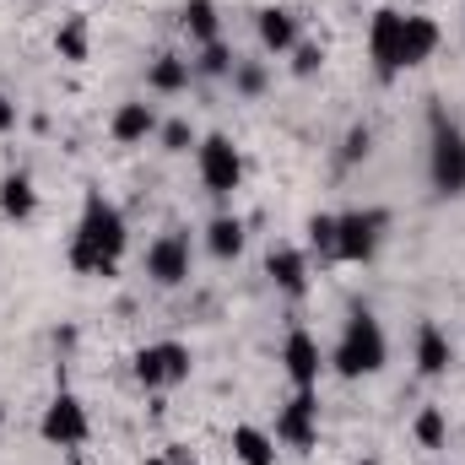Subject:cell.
Listing matches in <instances>:
<instances>
[{
    "instance_id": "6da1fadb",
    "label": "cell",
    "mask_w": 465,
    "mask_h": 465,
    "mask_svg": "<svg viewBox=\"0 0 465 465\" xmlns=\"http://www.w3.org/2000/svg\"><path fill=\"white\" fill-rule=\"evenodd\" d=\"M124 249H130L124 212H119L114 201H104L98 190H87L76 232H71V271H82V276H114Z\"/></svg>"
},
{
    "instance_id": "7a4b0ae2",
    "label": "cell",
    "mask_w": 465,
    "mask_h": 465,
    "mask_svg": "<svg viewBox=\"0 0 465 465\" xmlns=\"http://www.w3.org/2000/svg\"><path fill=\"white\" fill-rule=\"evenodd\" d=\"M325 362L341 373V379H373L384 362H390V341H384V325L368 314V309H351L347 325H341V341L325 351Z\"/></svg>"
},
{
    "instance_id": "3957f363",
    "label": "cell",
    "mask_w": 465,
    "mask_h": 465,
    "mask_svg": "<svg viewBox=\"0 0 465 465\" xmlns=\"http://www.w3.org/2000/svg\"><path fill=\"white\" fill-rule=\"evenodd\" d=\"M428 179L444 201L465 195V130L433 114V146H428Z\"/></svg>"
},
{
    "instance_id": "277c9868",
    "label": "cell",
    "mask_w": 465,
    "mask_h": 465,
    "mask_svg": "<svg viewBox=\"0 0 465 465\" xmlns=\"http://www.w3.org/2000/svg\"><path fill=\"white\" fill-rule=\"evenodd\" d=\"M190 368H195V357H190L184 341H152V347H141L130 357V373H135L141 390H173V384L190 379Z\"/></svg>"
},
{
    "instance_id": "5b68a950",
    "label": "cell",
    "mask_w": 465,
    "mask_h": 465,
    "mask_svg": "<svg viewBox=\"0 0 465 465\" xmlns=\"http://www.w3.org/2000/svg\"><path fill=\"white\" fill-rule=\"evenodd\" d=\"M195 173H201V184H206V195H217V201H228L232 190L243 184V157H238V146H232V135H201V146H195Z\"/></svg>"
},
{
    "instance_id": "8992f818",
    "label": "cell",
    "mask_w": 465,
    "mask_h": 465,
    "mask_svg": "<svg viewBox=\"0 0 465 465\" xmlns=\"http://www.w3.org/2000/svg\"><path fill=\"white\" fill-rule=\"evenodd\" d=\"M38 439H44V444H60V450H76V444H87V439H93V417H87L82 395L60 390V395L44 406V417H38Z\"/></svg>"
},
{
    "instance_id": "52a82bcc",
    "label": "cell",
    "mask_w": 465,
    "mask_h": 465,
    "mask_svg": "<svg viewBox=\"0 0 465 465\" xmlns=\"http://www.w3.org/2000/svg\"><path fill=\"white\" fill-rule=\"evenodd\" d=\"M401 38H406V11L379 5L373 22H368V60H373V76L379 82H395L401 76Z\"/></svg>"
},
{
    "instance_id": "ba28073f",
    "label": "cell",
    "mask_w": 465,
    "mask_h": 465,
    "mask_svg": "<svg viewBox=\"0 0 465 465\" xmlns=\"http://www.w3.org/2000/svg\"><path fill=\"white\" fill-rule=\"evenodd\" d=\"M384 232H390V212H379V206L341 212V265H368L379 254Z\"/></svg>"
},
{
    "instance_id": "9c48e42d",
    "label": "cell",
    "mask_w": 465,
    "mask_h": 465,
    "mask_svg": "<svg viewBox=\"0 0 465 465\" xmlns=\"http://www.w3.org/2000/svg\"><path fill=\"white\" fill-rule=\"evenodd\" d=\"M276 444H287V450L320 444V390H292V401L276 411Z\"/></svg>"
},
{
    "instance_id": "30bf717a",
    "label": "cell",
    "mask_w": 465,
    "mask_h": 465,
    "mask_svg": "<svg viewBox=\"0 0 465 465\" xmlns=\"http://www.w3.org/2000/svg\"><path fill=\"white\" fill-rule=\"evenodd\" d=\"M146 276L157 287H184L190 282V232H163L146 243Z\"/></svg>"
},
{
    "instance_id": "8fae6325",
    "label": "cell",
    "mask_w": 465,
    "mask_h": 465,
    "mask_svg": "<svg viewBox=\"0 0 465 465\" xmlns=\"http://www.w3.org/2000/svg\"><path fill=\"white\" fill-rule=\"evenodd\" d=\"M282 368H287L292 390H320V373H325L331 362H325V351H320V341H314L309 331H287V341H282Z\"/></svg>"
},
{
    "instance_id": "7c38bea8",
    "label": "cell",
    "mask_w": 465,
    "mask_h": 465,
    "mask_svg": "<svg viewBox=\"0 0 465 465\" xmlns=\"http://www.w3.org/2000/svg\"><path fill=\"white\" fill-rule=\"evenodd\" d=\"M439 44H444L439 22H433V16H422V11H406V38H401V71H417V65H428V60L439 54Z\"/></svg>"
},
{
    "instance_id": "4fadbf2b",
    "label": "cell",
    "mask_w": 465,
    "mask_h": 465,
    "mask_svg": "<svg viewBox=\"0 0 465 465\" xmlns=\"http://www.w3.org/2000/svg\"><path fill=\"white\" fill-rule=\"evenodd\" d=\"M265 276H271L287 298H303V292H309V254L292 249V243H276V249L265 254Z\"/></svg>"
},
{
    "instance_id": "5bb4252c",
    "label": "cell",
    "mask_w": 465,
    "mask_h": 465,
    "mask_svg": "<svg viewBox=\"0 0 465 465\" xmlns=\"http://www.w3.org/2000/svg\"><path fill=\"white\" fill-rule=\"evenodd\" d=\"M157 109L146 104V98H130V104H119L114 119H109V135H114L119 146H141L146 135H157Z\"/></svg>"
},
{
    "instance_id": "9a60e30c",
    "label": "cell",
    "mask_w": 465,
    "mask_h": 465,
    "mask_svg": "<svg viewBox=\"0 0 465 465\" xmlns=\"http://www.w3.org/2000/svg\"><path fill=\"white\" fill-rule=\"evenodd\" d=\"M411 357H417V373H422V379H439V373H450L455 347H450V336H444L433 320H422V325H417V347H411Z\"/></svg>"
},
{
    "instance_id": "2e32d148",
    "label": "cell",
    "mask_w": 465,
    "mask_h": 465,
    "mask_svg": "<svg viewBox=\"0 0 465 465\" xmlns=\"http://www.w3.org/2000/svg\"><path fill=\"white\" fill-rule=\"evenodd\" d=\"M254 33H260V49H271V54H287V49L303 44V38H298V16L282 11V5H265V11L254 16Z\"/></svg>"
},
{
    "instance_id": "e0dca14e",
    "label": "cell",
    "mask_w": 465,
    "mask_h": 465,
    "mask_svg": "<svg viewBox=\"0 0 465 465\" xmlns=\"http://www.w3.org/2000/svg\"><path fill=\"white\" fill-rule=\"evenodd\" d=\"M179 27H184V38H190L195 49L217 44V38H223V11H217V0H184Z\"/></svg>"
},
{
    "instance_id": "ac0fdd59",
    "label": "cell",
    "mask_w": 465,
    "mask_h": 465,
    "mask_svg": "<svg viewBox=\"0 0 465 465\" xmlns=\"http://www.w3.org/2000/svg\"><path fill=\"white\" fill-rule=\"evenodd\" d=\"M232 460L238 465H276V433H265L254 422H238L232 428Z\"/></svg>"
},
{
    "instance_id": "d6986e66",
    "label": "cell",
    "mask_w": 465,
    "mask_h": 465,
    "mask_svg": "<svg viewBox=\"0 0 465 465\" xmlns=\"http://www.w3.org/2000/svg\"><path fill=\"white\" fill-rule=\"evenodd\" d=\"M309 254L320 265H341V217L336 212H314L309 217Z\"/></svg>"
},
{
    "instance_id": "ffe728a7",
    "label": "cell",
    "mask_w": 465,
    "mask_h": 465,
    "mask_svg": "<svg viewBox=\"0 0 465 465\" xmlns=\"http://www.w3.org/2000/svg\"><path fill=\"white\" fill-rule=\"evenodd\" d=\"M0 212H5L11 223H27V217L38 212V190H33L27 173H5V179H0Z\"/></svg>"
},
{
    "instance_id": "44dd1931",
    "label": "cell",
    "mask_w": 465,
    "mask_h": 465,
    "mask_svg": "<svg viewBox=\"0 0 465 465\" xmlns=\"http://www.w3.org/2000/svg\"><path fill=\"white\" fill-rule=\"evenodd\" d=\"M190 76H195V65H190V60H179V54H157V60H152V71H146V87H152V93H184V87H190Z\"/></svg>"
},
{
    "instance_id": "7402d4cb",
    "label": "cell",
    "mask_w": 465,
    "mask_h": 465,
    "mask_svg": "<svg viewBox=\"0 0 465 465\" xmlns=\"http://www.w3.org/2000/svg\"><path fill=\"white\" fill-rule=\"evenodd\" d=\"M206 249L217 254V260H238L243 254V223L238 217H212V228H206Z\"/></svg>"
},
{
    "instance_id": "603a6c76",
    "label": "cell",
    "mask_w": 465,
    "mask_h": 465,
    "mask_svg": "<svg viewBox=\"0 0 465 465\" xmlns=\"http://www.w3.org/2000/svg\"><path fill=\"white\" fill-rule=\"evenodd\" d=\"M54 49H60V60H71V65H87V54H93L87 16H71V22H60V33H54Z\"/></svg>"
},
{
    "instance_id": "cb8c5ba5",
    "label": "cell",
    "mask_w": 465,
    "mask_h": 465,
    "mask_svg": "<svg viewBox=\"0 0 465 465\" xmlns=\"http://www.w3.org/2000/svg\"><path fill=\"white\" fill-rule=\"evenodd\" d=\"M411 433H417L422 450H444V444H450V417H444L439 406H422L417 422H411Z\"/></svg>"
},
{
    "instance_id": "d4e9b609",
    "label": "cell",
    "mask_w": 465,
    "mask_h": 465,
    "mask_svg": "<svg viewBox=\"0 0 465 465\" xmlns=\"http://www.w3.org/2000/svg\"><path fill=\"white\" fill-rule=\"evenodd\" d=\"M232 65H238V54H232L228 44L217 38V44H206V49H201V60H195V76H232Z\"/></svg>"
},
{
    "instance_id": "484cf974",
    "label": "cell",
    "mask_w": 465,
    "mask_h": 465,
    "mask_svg": "<svg viewBox=\"0 0 465 465\" xmlns=\"http://www.w3.org/2000/svg\"><path fill=\"white\" fill-rule=\"evenodd\" d=\"M157 141H163V152H190V146H201L190 119H163V124H157Z\"/></svg>"
},
{
    "instance_id": "4316f807",
    "label": "cell",
    "mask_w": 465,
    "mask_h": 465,
    "mask_svg": "<svg viewBox=\"0 0 465 465\" xmlns=\"http://www.w3.org/2000/svg\"><path fill=\"white\" fill-rule=\"evenodd\" d=\"M232 87H238L243 98H260V93H265V65H254V60H238V65H232Z\"/></svg>"
},
{
    "instance_id": "83f0119b",
    "label": "cell",
    "mask_w": 465,
    "mask_h": 465,
    "mask_svg": "<svg viewBox=\"0 0 465 465\" xmlns=\"http://www.w3.org/2000/svg\"><path fill=\"white\" fill-rule=\"evenodd\" d=\"M320 65H325V49L320 44H298L292 49V76H314Z\"/></svg>"
},
{
    "instance_id": "f1b7e54d",
    "label": "cell",
    "mask_w": 465,
    "mask_h": 465,
    "mask_svg": "<svg viewBox=\"0 0 465 465\" xmlns=\"http://www.w3.org/2000/svg\"><path fill=\"white\" fill-rule=\"evenodd\" d=\"M368 146H373V135H368V124H351L347 130V146H341V163H362V157H368Z\"/></svg>"
},
{
    "instance_id": "f546056e",
    "label": "cell",
    "mask_w": 465,
    "mask_h": 465,
    "mask_svg": "<svg viewBox=\"0 0 465 465\" xmlns=\"http://www.w3.org/2000/svg\"><path fill=\"white\" fill-rule=\"evenodd\" d=\"M5 130H16V104L0 93V135H5Z\"/></svg>"
},
{
    "instance_id": "4dcf8cb0",
    "label": "cell",
    "mask_w": 465,
    "mask_h": 465,
    "mask_svg": "<svg viewBox=\"0 0 465 465\" xmlns=\"http://www.w3.org/2000/svg\"><path fill=\"white\" fill-rule=\"evenodd\" d=\"M146 465H173V460H168V455H152V460H146Z\"/></svg>"
},
{
    "instance_id": "1f68e13d",
    "label": "cell",
    "mask_w": 465,
    "mask_h": 465,
    "mask_svg": "<svg viewBox=\"0 0 465 465\" xmlns=\"http://www.w3.org/2000/svg\"><path fill=\"white\" fill-rule=\"evenodd\" d=\"M0 422H5V406H0Z\"/></svg>"
}]
</instances>
